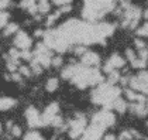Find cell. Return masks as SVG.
Instances as JSON below:
<instances>
[{"mask_svg":"<svg viewBox=\"0 0 148 140\" xmlns=\"http://www.w3.org/2000/svg\"><path fill=\"white\" fill-rule=\"evenodd\" d=\"M97 85L99 86L92 92V101L97 105H103L106 109H112L113 101L117 96H120V89L110 82H107V83L100 82Z\"/></svg>","mask_w":148,"mask_h":140,"instance_id":"obj_2","label":"cell"},{"mask_svg":"<svg viewBox=\"0 0 148 140\" xmlns=\"http://www.w3.org/2000/svg\"><path fill=\"white\" fill-rule=\"evenodd\" d=\"M134 136L131 134V132L130 130H124V132H121V134L119 136V139H121V140H125V139H133Z\"/></svg>","mask_w":148,"mask_h":140,"instance_id":"obj_26","label":"cell"},{"mask_svg":"<svg viewBox=\"0 0 148 140\" xmlns=\"http://www.w3.org/2000/svg\"><path fill=\"white\" fill-rule=\"evenodd\" d=\"M0 130H1V125H0Z\"/></svg>","mask_w":148,"mask_h":140,"instance_id":"obj_31","label":"cell"},{"mask_svg":"<svg viewBox=\"0 0 148 140\" xmlns=\"http://www.w3.org/2000/svg\"><path fill=\"white\" fill-rule=\"evenodd\" d=\"M20 74H21V77H31L33 75V71H31V68H30V65L28 67H25V65H21L20 68Z\"/></svg>","mask_w":148,"mask_h":140,"instance_id":"obj_20","label":"cell"},{"mask_svg":"<svg viewBox=\"0 0 148 140\" xmlns=\"http://www.w3.org/2000/svg\"><path fill=\"white\" fill-rule=\"evenodd\" d=\"M62 62H64V59H62L61 55L51 57V65H54V67H61V65H62Z\"/></svg>","mask_w":148,"mask_h":140,"instance_id":"obj_23","label":"cell"},{"mask_svg":"<svg viewBox=\"0 0 148 140\" xmlns=\"http://www.w3.org/2000/svg\"><path fill=\"white\" fill-rule=\"evenodd\" d=\"M54 3L57 6H64V4H71L72 0H54Z\"/></svg>","mask_w":148,"mask_h":140,"instance_id":"obj_27","label":"cell"},{"mask_svg":"<svg viewBox=\"0 0 148 140\" xmlns=\"http://www.w3.org/2000/svg\"><path fill=\"white\" fill-rule=\"evenodd\" d=\"M124 65H125L124 58L121 55H119V54H113L110 58L106 61V64H104V72H110V71H113V70H120Z\"/></svg>","mask_w":148,"mask_h":140,"instance_id":"obj_8","label":"cell"},{"mask_svg":"<svg viewBox=\"0 0 148 140\" xmlns=\"http://www.w3.org/2000/svg\"><path fill=\"white\" fill-rule=\"evenodd\" d=\"M116 116L109 110V109H103L100 112H97L95 116L92 117V125H96L100 129L106 130L107 128H110L112 125H114Z\"/></svg>","mask_w":148,"mask_h":140,"instance_id":"obj_4","label":"cell"},{"mask_svg":"<svg viewBox=\"0 0 148 140\" xmlns=\"http://www.w3.org/2000/svg\"><path fill=\"white\" fill-rule=\"evenodd\" d=\"M58 110H59L58 103H51L49 106H47L45 112L41 115V125H51V120L55 115H58Z\"/></svg>","mask_w":148,"mask_h":140,"instance_id":"obj_10","label":"cell"},{"mask_svg":"<svg viewBox=\"0 0 148 140\" xmlns=\"http://www.w3.org/2000/svg\"><path fill=\"white\" fill-rule=\"evenodd\" d=\"M10 133H12V136H14V137H20L21 136V128L17 126V125H12Z\"/></svg>","mask_w":148,"mask_h":140,"instance_id":"obj_22","label":"cell"},{"mask_svg":"<svg viewBox=\"0 0 148 140\" xmlns=\"http://www.w3.org/2000/svg\"><path fill=\"white\" fill-rule=\"evenodd\" d=\"M12 0H0V10H4L9 4H10Z\"/></svg>","mask_w":148,"mask_h":140,"instance_id":"obj_28","label":"cell"},{"mask_svg":"<svg viewBox=\"0 0 148 140\" xmlns=\"http://www.w3.org/2000/svg\"><path fill=\"white\" fill-rule=\"evenodd\" d=\"M113 9V0H85L83 17L86 20H97Z\"/></svg>","mask_w":148,"mask_h":140,"instance_id":"obj_3","label":"cell"},{"mask_svg":"<svg viewBox=\"0 0 148 140\" xmlns=\"http://www.w3.org/2000/svg\"><path fill=\"white\" fill-rule=\"evenodd\" d=\"M7 20H9V13L0 10V28L4 27V26L7 24Z\"/></svg>","mask_w":148,"mask_h":140,"instance_id":"obj_21","label":"cell"},{"mask_svg":"<svg viewBox=\"0 0 148 140\" xmlns=\"http://www.w3.org/2000/svg\"><path fill=\"white\" fill-rule=\"evenodd\" d=\"M25 139L28 140H35V139H42V136L40 134V132H37V130H31V132H28L27 134H25Z\"/></svg>","mask_w":148,"mask_h":140,"instance_id":"obj_19","label":"cell"},{"mask_svg":"<svg viewBox=\"0 0 148 140\" xmlns=\"http://www.w3.org/2000/svg\"><path fill=\"white\" fill-rule=\"evenodd\" d=\"M137 35H141V37H147V23L143 24V27L137 28Z\"/></svg>","mask_w":148,"mask_h":140,"instance_id":"obj_25","label":"cell"},{"mask_svg":"<svg viewBox=\"0 0 148 140\" xmlns=\"http://www.w3.org/2000/svg\"><path fill=\"white\" fill-rule=\"evenodd\" d=\"M112 109L117 110L119 113H124L125 110H127V102H125L123 98L117 96V98L113 101V103H112Z\"/></svg>","mask_w":148,"mask_h":140,"instance_id":"obj_14","label":"cell"},{"mask_svg":"<svg viewBox=\"0 0 148 140\" xmlns=\"http://www.w3.org/2000/svg\"><path fill=\"white\" fill-rule=\"evenodd\" d=\"M69 126H71V129H69V136L72 139H76V137L82 136L83 130L86 128V119L83 116H78V119H73L69 123Z\"/></svg>","mask_w":148,"mask_h":140,"instance_id":"obj_6","label":"cell"},{"mask_svg":"<svg viewBox=\"0 0 148 140\" xmlns=\"http://www.w3.org/2000/svg\"><path fill=\"white\" fill-rule=\"evenodd\" d=\"M18 31V26L16 23H7L4 26V35H12Z\"/></svg>","mask_w":148,"mask_h":140,"instance_id":"obj_16","label":"cell"},{"mask_svg":"<svg viewBox=\"0 0 148 140\" xmlns=\"http://www.w3.org/2000/svg\"><path fill=\"white\" fill-rule=\"evenodd\" d=\"M103 129H100L99 126H96V125H90L89 128L83 130V134H82V137L83 139H100L103 136Z\"/></svg>","mask_w":148,"mask_h":140,"instance_id":"obj_12","label":"cell"},{"mask_svg":"<svg viewBox=\"0 0 148 140\" xmlns=\"http://www.w3.org/2000/svg\"><path fill=\"white\" fill-rule=\"evenodd\" d=\"M82 65L85 67H96L100 64V57L96 52H90V51H85L82 54Z\"/></svg>","mask_w":148,"mask_h":140,"instance_id":"obj_11","label":"cell"},{"mask_svg":"<svg viewBox=\"0 0 148 140\" xmlns=\"http://www.w3.org/2000/svg\"><path fill=\"white\" fill-rule=\"evenodd\" d=\"M104 139H116V136H113V134H107V136H104Z\"/></svg>","mask_w":148,"mask_h":140,"instance_id":"obj_30","label":"cell"},{"mask_svg":"<svg viewBox=\"0 0 148 140\" xmlns=\"http://www.w3.org/2000/svg\"><path fill=\"white\" fill-rule=\"evenodd\" d=\"M62 77L71 79L80 89L103 82L100 71L96 70L95 67H85V65H69L62 71Z\"/></svg>","mask_w":148,"mask_h":140,"instance_id":"obj_1","label":"cell"},{"mask_svg":"<svg viewBox=\"0 0 148 140\" xmlns=\"http://www.w3.org/2000/svg\"><path fill=\"white\" fill-rule=\"evenodd\" d=\"M58 83H59L58 78H51V79H48V81H47L45 89L48 91V92H54V91L58 88Z\"/></svg>","mask_w":148,"mask_h":140,"instance_id":"obj_17","label":"cell"},{"mask_svg":"<svg viewBox=\"0 0 148 140\" xmlns=\"http://www.w3.org/2000/svg\"><path fill=\"white\" fill-rule=\"evenodd\" d=\"M125 57H127V59H128L130 64H131V62L137 58V54L133 51V50H127V51H125Z\"/></svg>","mask_w":148,"mask_h":140,"instance_id":"obj_24","label":"cell"},{"mask_svg":"<svg viewBox=\"0 0 148 140\" xmlns=\"http://www.w3.org/2000/svg\"><path fill=\"white\" fill-rule=\"evenodd\" d=\"M136 47L138 48V50H141V48L147 47V44H145L144 41H141V40H136Z\"/></svg>","mask_w":148,"mask_h":140,"instance_id":"obj_29","label":"cell"},{"mask_svg":"<svg viewBox=\"0 0 148 140\" xmlns=\"http://www.w3.org/2000/svg\"><path fill=\"white\" fill-rule=\"evenodd\" d=\"M107 74H109V82L113 83V85H116L117 82L121 79V77H120V74H119V71L117 70L110 71V72H107Z\"/></svg>","mask_w":148,"mask_h":140,"instance_id":"obj_18","label":"cell"},{"mask_svg":"<svg viewBox=\"0 0 148 140\" xmlns=\"http://www.w3.org/2000/svg\"><path fill=\"white\" fill-rule=\"evenodd\" d=\"M130 109L133 113H136L138 116H145L147 115V102H133Z\"/></svg>","mask_w":148,"mask_h":140,"instance_id":"obj_13","label":"cell"},{"mask_svg":"<svg viewBox=\"0 0 148 140\" xmlns=\"http://www.w3.org/2000/svg\"><path fill=\"white\" fill-rule=\"evenodd\" d=\"M31 44H33V41H31L30 35L27 34L25 31L18 30V31L16 33V37H14V46L17 47L18 50H28V48L31 47Z\"/></svg>","mask_w":148,"mask_h":140,"instance_id":"obj_7","label":"cell"},{"mask_svg":"<svg viewBox=\"0 0 148 140\" xmlns=\"http://www.w3.org/2000/svg\"><path fill=\"white\" fill-rule=\"evenodd\" d=\"M25 119H27V122H28V125H30L31 128L41 126V115L37 112V109L33 108V106H30V108L25 110Z\"/></svg>","mask_w":148,"mask_h":140,"instance_id":"obj_9","label":"cell"},{"mask_svg":"<svg viewBox=\"0 0 148 140\" xmlns=\"http://www.w3.org/2000/svg\"><path fill=\"white\" fill-rule=\"evenodd\" d=\"M130 89L137 91V92H143L144 95L147 93V71L144 70L143 72H140L138 75L131 77L130 79H127Z\"/></svg>","mask_w":148,"mask_h":140,"instance_id":"obj_5","label":"cell"},{"mask_svg":"<svg viewBox=\"0 0 148 140\" xmlns=\"http://www.w3.org/2000/svg\"><path fill=\"white\" fill-rule=\"evenodd\" d=\"M20 6H21V9L30 12L31 14H35V13L38 12V7H37V1L35 0H21Z\"/></svg>","mask_w":148,"mask_h":140,"instance_id":"obj_15","label":"cell"}]
</instances>
